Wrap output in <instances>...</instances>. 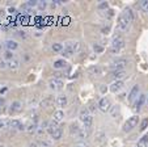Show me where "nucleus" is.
<instances>
[{"mask_svg": "<svg viewBox=\"0 0 148 147\" xmlns=\"http://www.w3.org/2000/svg\"><path fill=\"white\" fill-rule=\"evenodd\" d=\"M79 47H80V45H79L77 41H70L66 43L64 49H63V55L64 57H71L72 54H75L76 51L79 50Z\"/></svg>", "mask_w": 148, "mask_h": 147, "instance_id": "1", "label": "nucleus"}, {"mask_svg": "<svg viewBox=\"0 0 148 147\" xmlns=\"http://www.w3.org/2000/svg\"><path fill=\"white\" fill-rule=\"evenodd\" d=\"M79 117H80V121L84 124V126L85 128H90L92 126V122H93V117L89 114V112H88V109H83V110L80 112V114H79Z\"/></svg>", "mask_w": 148, "mask_h": 147, "instance_id": "2", "label": "nucleus"}, {"mask_svg": "<svg viewBox=\"0 0 148 147\" xmlns=\"http://www.w3.org/2000/svg\"><path fill=\"white\" fill-rule=\"evenodd\" d=\"M138 122H139V117H138V116H132V117H130V118L125 122V125H123V131H126V133L131 131L134 128H136Z\"/></svg>", "mask_w": 148, "mask_h": 147, "instance_id": "3", "label": "nucleus"}, {"mask_svg": "<svg viewBox=\"0 0 148 147\" xmlns=\"http://www.w3.org/2000/svg\"><path fill=\"white\" fill-rule=\"evenodd\" d=\"M117 25H118V29H119L121 32H125V30H127V28H129L130 22L127 21V19H126L125 16H123V13H121V14H119V17H118Z\"/></svg>", "mask_w": 148, "mask_h": 147, "instance_id": "4", "label": "nucleus"}, {"mask_svg": "<svg viewBox=\"0 0 148 147\" xmlns=\"http://www.w3.org/2000/svg\"><path fill=\"white\" fill-rule=\"evenodd\" d=\"M63 86H64V83L60 80V79H50L49 80V87H50L51 89H54V91H59V89L63 88Z\"/></svg>", "mask_w": 148, "mask_h": 147, "instance_id": "5", "label": "nucleus"}, {"mask_svg": "<svg viewBox=\"0 0 148 147\" xmlns=\"http://www.w3.org/2000/svg\"><path fill=\"white\" fill-rule=\"evenodd\" d=\"M98 108H100L101 112H108L112 108V103H110V100L108 97H103V99L100 100V103H98Z\"/></svg>", "mask_w": 148, "mask_h": 147, "instance_id": "6", "label": "nucleus"}, {"mask_svg": "<svg viewBox=\"0 0 148 147\" xmlns=\"http://www.w3.org/2000/svg\"><path fill=\"white\" fill-rule=\"evenodd\" d=\"M125 46V39L122 38V37H119V36H117V37H114L113 38V41H112V47H114V49H122V47Z\"/></svg>", "mask_w": 148, "mask_h": 147, "instance_id": "7", "label": "nucleus"}, {"mask_svg": "<svg viewBox=\"0 0 148 147\" xmlns=\"http://www.w3.org/2000/svg\"><path fill=\"white\" fill-rule=\"evenodd\" d=\"M127 63H129V61H127V59L121 58V59H117V61L113 62L112 67H113V68H115V70H123V67L127 66Z\"/></svg>", "mask_w": 148, "mask_h": 147, "instance_id": "8", "label": "nucleus"}, {"mask_svg": "<svg viewBox=\"0 0 148 147\" xmlns=\"http://www.w3.org/2000/svg\"><path fill=\"white\" fill-rule=\"evenodd\" d=\"M126 75H127V74H126L125 70H114V71L112 72V78L115 79V80H121V79H123Z\"/></svg>", "mask_w": 148, "mask_h": 147, "instance_id": "9", "label": "nucleus"}, {"mask_svg": "<svg viewBox=\"0 0 148 147\" xmlns=\"http://www.w3.org/2000/svg\"><path fill=\"white\" fill-rule=\"evenodd\" d=\"M123 88V81L122 80H115L114 83L110 86V91L112 92H118V91H121V89Z\"/></svg>", "mask_w": 148, "mask_h": 147, "instance_id": "10", "label": "nucleus"}, {"mask_svg": "<svg viewBox=\"0 0 148 147\" xmlns=\"http://www.w3.org/2000/svg\"><path fill=\"white\" fill-rule=\"evenodd\" d=\"M9 125H11V128L16 129V130H24V129H25V126H24L18 119H11V121H9Z\"/></svg>", "mask_w": 148, "mask_h": 147, "instance_id": "11", "label": "nucleus"}, {"mask_svg": "<svg viewBox=\"0 0 148 147\" xmlns=\"http://www.w3.org/2000/svg\"><path fill=\"white\" fill-rule=\"evenodd\" d=\"M139 91H140L139 86H135L134 88L131 89L130 95H129V101H134L135 99H138V95H139Z\"/></svg>", "mask_w": 148, "mask_h": 147, "instance_id": "12", "label": "nucleus"}, {"mask_svg": "<svg viewBox=\"0 0 148 147\" xmlns=\"http://www.w3.org/2000/svg\"><path fill=\"white\" fill-rule=\"evenodd\" d=\"M122 13H123V16H125L126 19H127V21H129L130 24H131V22L134 21V12H132L130 8H126L125 11L122 12Z\"/></svg>", "mask_w": 148, "mask_h": 147, "instance_id": "13", "label": "nucleus"}, {"mask_svg": "<svg viewBox=\"0 0 148 147\" xmlns=\"http://www.w3.org/2000/svg\"><path fill=\"white\" fill-rule=\"evenodd\" d=\"M63 118H64V112H63V110H56V112H54L53 121H55L56 124H58V122H60Z\"/></svg>", "mask_w": 148, "mask_h": 147, "instance_id": "14", "label": "nucleus"}, {"mask_svg": "<svg viewBox=\"0 0 148 147\" xmlns=\"http://www.w3.org/2000/svg\"><path fill=\"white\" fill-rule=\"evenodd\" d=\"M145 101V96L144 95H139V99H136V101H135V110H139L140 108H142V105L144 104Z\"/></svg>", "mask_w": 148, "mask_h": 147, "instance_id": "15", "label": "nucleus"}, {"mask_svg": "<svg viewBox=\"0 0 148 147\" xmlns=\"http://www.w3.org/2000/svg\"><path fill=\"white\" fill-rule=\"evenodd\" d=\"M21 109H23V105H21V103H18V101H14V103L11 105V113H18Z\"/></svg>", "mask_w": 148, "mask_h": 147, "instance_id": "16", "label": "nucleus"}, {"mask_svg": "<svg viewBox=\"0 0 148 147\" xmlns=\"http://www.w3.org/2000/svg\"><path fill=\"white\" fill-rule=\"evenodd\" d=\"M5 47L8 49L9 51H11V50H16L17 47H18V43H17L16 41H11V39H8V41H5Z\"/></svg>", "mask_w": 148, "mask_h": 147, "instance_id": "17", "label": "nucleus"}, {"mask_svg": "<svg viewBox=\"0 0 148 147\" xmlns=\"http://www.w3.org/2000/svg\"><path fill=\"white\" fill-rule=\"evenodd\" d=\"M68 103L67 97L66 96H58V99H56V105L60 106V108H63V106H66Z\"/></svg>", "mask_w": 148, "mask_h": 147, "instance_id": "18", "label": "nucleus"}, {"mask_svg": "<svg viewBox=\"0 0 148 147\" xmlns=\"http://www.w3.org/2000/svg\"><path fill=\"white\" fill-rule=\"evenodd\" d=\"M53 103H54L53 97H46V99H43V100L41 101V106L42 108H49V106H51Z\"/></svg>", "mask_w": 148, "mask_h": 147, "instance_id": "19", "label": "nucleus"}, {"mask_svg": "<svg viewBox=\"0 0 148 147\" xmlns=\"http://www.w3.org/2000/svg\"><path fill=\"white\" fill-rule=\"evenodd\" d=\"M56 129H58V124H56L55 121H51L50 124H47V129H46V130H47L49 134H53Z\"/></svg>", "mask_w": 148, "mask_h": 147, "instance_id": "20", "label": "nucleus"}, {"mask_svg": "<svg viewBox=\"0 0 148 147\" xmlns=\"http://www.w3.org/2000/svg\"><path fill=\"white\" fill-rule=\"evenodd\" d=\"M25 129H26V131H28V133H34V131L37 130V122L30 121L28 125H26Z\"/></svg>", "mask_w": 148, "mask_h": 147, "instance_id": "21", "label": "nucleus"}, {"mask_svg": "<svg viewBox=\"0 0 148 147\" xmlns=\"http://www.w3.org/2000/svg\"><path fill=\"white\" fill-rule=\"evenodd\" d=\"M89 72L93 74V75H101V74H102V68L98 66H93L89 68Z\"/></svg>", "mask_w": 148, "mask_h": 147, "instance_id": "22", "label": "nucleus"}, {"mask_svg": "<svg viewBox=\"0 0 148 147\" xmlns=\"http://www.w3.org/2000/svg\"><path fill=\"white\" fill-rule=\"evenodd\" d=\"M62 133H63V131H62V129H60V128H58L53 134H51V137H53L54 141H58V139H60V138H62Z\"/></svg>", "mask_w": 148, "mask_h": 147, "instance_id": "23", "label": "nucleus"}, {"mask_svg": "<svg viewBox=\"0 0 148 147\" xmlns=\"http://www.w3.org/2000/svg\"><path fill=\"white\" fill-rule=\"evenodd\" d=\"M54 68H63L66 66V61L64 59H59V61H55L54 62Z\"/></svg>", "mask_w": 148, "mask_h": 147, "instance_id": "24", "label": "nucleus"}, {"mask_svg": "<svg viewBox=\"0 0 148 147\" xmlns=\"http://www.w3.org/2000/svg\"><path fill=\"white\" fill-rule=\"evenodd\" d=\"M18 66H20V63H18V61H16V59H12V61L8 62V67L12 70L18 68Z\"/></svg>", "mask_w": 148, "mask_h": 147, "instance_id": "25", "label": "nucleus"}, {"mask_svg": "<svg viewBox=\"0 0 148 147\" xmlns=\"http://www.w3.org/2000/svg\"><path fill=\"white\" fill-rule=\"evenodd\" d=\"M70 130H71V133H75V134H77L79 133V131H80L81 130V129L80 128H79V125H77V124H71V126H70Z\"/></svg>", "mask_w": 148, "mask_h": 147, "instance_id": "26", "label": "nucleus"}, {"mask_svg": "<svg viewBox=\"0 0 148 147\" xmlns=\"http://www.w3.org/2000/svg\"><path fill=\"white\" fill-rule=\"evenodd\" d=\"M110 114H112L113 117L118 116V114H119V106H118V105L112 106V108H110Z\"/></svg>", "mask_w": 148, "mask_h": 147, "instance_id": "27", "label": "nucleus"}, {"mask_svg": "<svg viewBox=\"0 0 148 147\" xmlns=\"http://www.w3.org/2000/svg\"><path fill=\"white\" fill-rule=\"evenodd\" d=\"M51 49H53V51H63V45L62 43H54L53 46H51Z\"/></svg>", "mask_w": 148, "mask_h": 147, "instance_id": "28", "label": "nucleus"}, {"mask_svg": "<svg viewBox=\"0 0 148 147\" xmlns=\"http://www.w3.org/2000/svg\"><path fill=\"white\" fill-rule=\"evenodd\" d=\"M76 135H77V138H79V139H85V138L88 137V131H85V130H80L77 134H76Z\"/></svg>", "mask_w": 148, "mask_h": 147, "instance_id": "29", "label": "nucleus"}, {"mask_svg": "<svg viewBox=\"0 0 148 147\" xmlns=\"http://www.w3.org/2000/svg\"><path fill=\"white\" fill-rule=\"evenodd\" d=\"M93 49H95L96 53H102V51H103V47L100 46V45H95V46H93Z\"/></svg>", "mask_w": 148, "mask_h": 147, "instance_id": "30", "label": "nucleus"}, {"mask_svg": "<svg viewBox=\"0 0 148 147\" xmlns=\"http://www.w3.org/2000/svg\"><path fill=\"white\" fill-rule=\"evenodd\" d=\"M142 8L148 13V0H143L142 1Z\"/></svg>", "mask_w": 148, "mask_h": 147, "instance_id": "31", "label": "nucleus"}, {"mask_svg": "<svg viewBox=\"0 0 148 147\" xmlns=\"http://www.w3.org/2000/svg\"><path fill=\"white\" fill-rule=\"evenodd\" d=\"M26 4H28V6L30 7V8H34V7H37V4H38V1H36V0H29V1H28V3H26Z\"/></svg>", "mask_w": 148, "mask_h": 147, "instance_id": "32", "label": "nucleus"}, {"mask_svg": "<svg viewBox=\"0 0 148 147\" xmlns=\"http://www.w3.org/2000/svg\"><path fill=\"white\" fill-rule=\"evenodd\" d=\"M39 144H41L42 147H50V142L45 141V139H41V141H39Z\"/></svg>", "mask_w": 148, "mask_h": 147, "instance_id": "33", "label": "nucleus"}, {"mask_svg": "<svg viewBox=\"0 0 148 147\" xmlns=\"http://www.w3.org/2000/svg\"><path fill=\"white\" fill-rule=\"evenodd\" d=\"M4 57H5L7 59H11V61H12V59H13V53L8 50V51H5V54H4Z\"/></svg>", "mask_w": 148, "mask_h": 147, "instance_id": "34", "label": "nucleus"}, {"mask_svg": "<svg viewBox=\"0 0 148 147\" xmlns=\"http://www.w3.org/2000/svg\"><path fill=\"white\" fill-rule=\"evenodd\" d=\"M37 7H38V8L42 11V9H45V8H46V3H45V1H38Z\"/></svg>", "mask_w": 148, "mask_h": 147, "instance_id": "35", "label": "nucleus"}, {"mask_svg": "<svg viewBox=\"0 0 148 147\" xmlns=\"http://www.w3.org/2000/svg\"><path fill=\"white\" fill-rule=\"evenodd\" d=\"M147 125H148V119H144V121L142 122V125H140V130H144V129L147 128Z\"/></svg>", "mask_w": 148, "mask_h": 147, "instance_id": "36", "label": "nucleus"}, {"mask_svg": "<svg viewBox=\"0 0 148 147\" xmlns=\"http://www.w3.org/2000/svg\"><path fill=\"white\" fill-rule=\"evenodd\" d=\"M108 8V3L105 1V3H101L98 4V9H106Z\"/></svg>", "mask_w": 148, "mask_h": 147, "instance_id": "37", "label": "nucleus"}, {"mask_svg": "<svg viewBox=\"0 0 148 147\" xmlns=\"http://www.w3.org/2000/svg\"><path fill=\"white\" fill-rule=\"evenodd\" d=\"M7 126V121L5 119H0V129H4Z\"/></svg>", "mask_w": 148, "mask_h": 147, "instance_id": "38", "label": "nucleus"}, {"mask_svg": "<svg viewBox=\"0 0 148 147\" xmlns=\"http://www.w3.org/2000/svg\"><path fill=\"white\" fill-rule=\"evenodd\" d=\"M75 147H88V146L85 143H83V142H81V143H76Z\"/></svg>", "mask_w": 148, "mask_h": 147, "instance_id": "39", "label": "nucleus"}, {"mask_svg": "<svg viewBox=\"0 0 148 147\" xmlns=\"http://www.w3.org/2000/svg\"><path fill=\"white\" fill-rule=\"evenodd\" d=\"M18 36L21 37V38H26V34H25V32H18Z\"/></svg>", "mask_w": 148, "mask_h": 147, "instance_id": "40", "label": "nucleus"}, {"mask_svg": "<svg viewBox=\"0 0 148 147\" xmlns=\"http://www.w3.org/2000/svg\"><path fill=\"white\" fill-rule=\"evenodd\" d=\"M118 49H114V47H112V49H110V53H113V54H115V53H118Z\"/></svg>", "mask_w": 148, "mask_h": 147, "instance_id": "41", "label": "nucleus"}, {"mask_svg": "<svg viewBox=\"0 0 148 147\" xmlns=\"http://www.w3.org/2000/svg\"><path fill=\"white\" fill-rule=\"evenodd\" d=\"M109 30H110V28H109V26H108V28H103V29H102V32H103V33H105V34H108V33H109Z\"/></svg>", "mask_w": 148, "mask_h": 147, "instance_id": "42", "label": "nucleus"}, {"mask_svg": "<svg viewBox=\"0 0 148 147\" xmlns=\"http://www.w3.org/2000/svg\"><path fill=\"white\" fill-rule=\"evenodd\" d=\"M4 67H7L5 63H4V62H0V68H4Z\"/></svg>", "mask_w": 148, "mask_h": 147, "instance_id": "43", "label": "nucleus"}, {"mask_svg": "<svg viewBox=\"0 0 148 147\" xmlns=\"http://www.w3.org/2000/svg\"><path fill=\"white\" fill-rule=\"evenodd\" d=\"M29 147H38V146H37L36 143H30V144H29Z\"/></svg>", "mask_w": 148, "mask_h": 147, "instance_id": "44", "label": "nucleus"}, {"mask_svg": "<svg viewBox=\"0 0 148 147\" xmlns=\"http://www.w3.org/2000/svg\"><path fill=\"white\" fill-rule=\"evenodd\" d=\"M1 104H3V100H1V99H0V106H1Z\"/></svg>", "mask_w": 148, "mask_h": 147, "instance_id": "45", "label": "nucleus"}, {"mask_svg": "<svg viewBox=\"0 0 148 147\" xmlns=\"http://www.w3.org/2000/svg\"><path fill=\"white\" fill-rule=\"evenodd\" d=\"M0 49H1V45H0Z\"/></svg>", "mask_w": 148, "mask_h": 147, "instance_id": "46", "label": "nucleus"}, {"mask_svg": "<svg viewBox=\"0 0 148 147\" xmlns=\"http://www.w3.org/2000/svg\"><path fill=\"white\" fill-rule=\"evenodd\" d=\"M0 147H3V146H0Z\"/></svg>", "mask_w": 148, "mask_h": 147, "instance_id": "47", "label": "nucleus"}]
</instances>
